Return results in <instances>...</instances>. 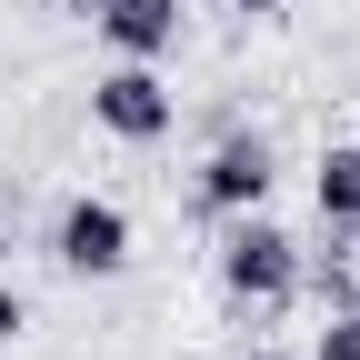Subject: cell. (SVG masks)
I'll list each match as a JSON object with an SVG mask.
<instances>
[{"instance_id":"3957f363","label":"cell","mask_w":360,"mask_h":360,"mask_svg":"<svg viewBox=\"0 0 360 360\" xmlns=\"http://www.w3.org/2000/svg\"><path fill=\"white\" fill-rule=\"evenodd\" d=\"M270 180H281V160H270L260 130H220L191 191H200V210H210V220H231V210H260V200H270Z\"/></svg>"},{"instance_id":"7c38bea8","label":"cell","mask_w":360,"mask_h":360,"mask_svg":"<svg viewBox=\"0 0 360 360\" xmlns=\"http://www.w3.org/2000/svg\"><path fill=\"white\" fill-rule=\"evenodd\" d=\"M250 360H290V350H250Z\"/></svg>"},{"instance_id":"8992f818","label":"cell","mask_w":360,"mask_h":360,"mask_svg":"<svg viewBox=\"0 0 360 360\" xmlns=\"http://www.w3.org/2000/svg\"><path fill=\"white\" fill-rule=\"evenodd\" d=\"M321 220H330V240H360V150L340 141V150H321Z\"/></svg>"},{"instance_id":"ba28073f","label":"cell","mask_w":360,"mask_h":360,"mask_svg":"<svg viewBox=\"0 0 360 360\" xmlns=\"http://www.w3.org/2000/svg\"><path fill=\"white\" fill-rule=\"evenodd\" d=\"M310 360H360V300H350V310H321V340H310Z\"/></svg>"},{"instance_id":"277c9868","label":"cell","mask_w":360,"mask_h":360,"mask_svg":"<svg viewBox=\"0 0 360 360\" xmlns=\"http://www.w3.org/2000/svg\"><path fill=\"white\" fill-rule=\"evenodd\" d=\"M51 260L70 270V281H110V270L130 260V210H120V200H90V191H80V200L51 220Z\"/></svg>"},{"instance_id":"52a82bcc","label":"cell","mask_w":360,"mask_h":360,"mask_svg":"<svg viewBox=\"0 0 360 360\" xmlns=\"http://www.w3.org/2000/svg\"><path fill=\"white\" fill-rule=\"evenodd\" d=\"M300 290L321 300V310H350V300H360V281H350V260H340V250H321V260H300Z\"/></svg>"},{"instance_id":"9c48e42d","label":"cell","mask_w":360,"mask_h":360,"mask_svg":"<svg viewBox=\"0 0 360 360\" xmlns=\"http://www.w3.org/2000/svg\"><path fill=\"white\" fill-rule=\"evenodd\" d=\"M20 321H30V310H20V290L0 281V340H20Z\"/></svg>"},{"instance_id":"5b68a950","label":"cell","mask_w":360,"mask_h":360,"mask_svg":"<svg viewBox=\"0 0 360 360\" xmlns=\"http://www.w3.org/2000/svg\"><path fill=\"white\" fill-rule=\"evenodd\" d=\"M101 40L120 60H170L180 51V0H110L101 11Z\"/></svg>"},{"instance_id":"6da1fadb","label":"cell","mask_w":360,"mask_h":360,"mask_svg":"<svg viewBox=\"0 0 360 360\" xmlns=\"http://www.w3.org/2000/svg\"><path fill=\"white\" fill-rule=\"evenodd\" d=\"M220 290H231L240 310H260V321H270V310H281L290 290H300V240L281 231V220H260V210H231V231H220Z\"/></svg>"},{"instance_id":"7a4b0ae2","label":"cell","mask_w":360,"mask_h":360,"mask_svg":"<svg viewBox=\"0 0 360 360\" xmlns=\"http://www.w3.org/2000/svg\"><path fill=\"white\" fill-rule=\"evenodd\" d=\"M90 120L110 130V141H170V80H160V60H120V70H101L90 80Z\"/></svg>"},{"instance_id":"30bf717a","label":"cell","mask_w":360,"mask_h":360,"mask_svg":"<svg viewBox=\"0 0 360 360\" xmlns=\"http://www.w3.org/2000/svg\"><path fill=\"white\" fill-rule=\"evenodd\" d=\"M231 11H240V20H270V11H290V0H231Z\"/></svg>"},{"instance_id":"8fae6325","label":"cell","mask_w":360,"mask_h":360,"mask_svg":"<svg viewBox=\"0 0 360 360\" xmlns=\"http://www.w3.org/2000/svg\"><path fill=\"white\" fill-rule=\"evenodd\" d=\"M60 11H90V20H101V11H110V0H60Z\"/></svg>"}]
</instances>
